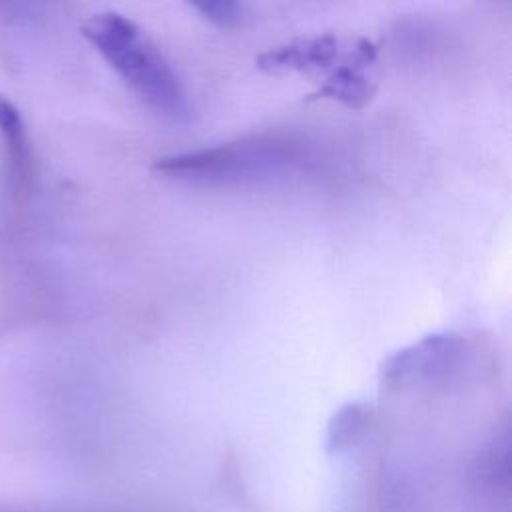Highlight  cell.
Returning <instances> with one entry per match:
<instances>
[{
	"mask_svg": "<svg viewBox=\"0 0 512 512\" xmlns=\"http://www.w3.org/2000/svg\"><path fill=\"white\" fill-rule=\"evenodd\" d=\"M376 60V46L368 38H360L340 62L334 64L324 84L310 94L308 100L328 98L352 110H362L376 94V80L370 74Z\"/></svg>",
	"mask_w": 512,
	"mask_h": 512,
	"instance_id": "277c9868",
	"label": "cell"
},
{
	"mask_svg": "<svg viewBox=\"0 0 512 512\" xmlns=\"http://www.w3.org/2000/svg\"><path fill=\"white\" fill-rule=\"evenodd\" d=\"M192 10H196L204 20H208L214 26L220 28H230L236 26L242 20L244 6L238 2H228V0H216V2H194L190 4Z\"/></svg>",
	"mask_w": 512,
	"mask_h": 512,
	"instance_id": "ba28073f",
	"label": "cell"
},
{
	"mask_svg": "<svg viewBox=\"0 0 512 512\" xmlns=\"http://www.w3.org/2000/svg\"><path fill=\"white\" fill-rule=\"evenodd\" d=\"M82 36L146 106L174 122L190 118L192 108L180 76L134 20L118 12H98L82 24Z\"/></svg>",
	"mask_w": 512,
	"mask_h": 512,
	"instance_id": "6da1fadb",
	"label": "cell"
},
{
	"mask_svg": "<svg viewBox=\"0 0 512 512\" xmlns=\"http://www.w3.org/2000/svg\"><path fill=\"white\" fill-rule=\"evenodd\" d=\"M300 158L298 146L278 134H256L218 146L166 154L152 172L196 186H250L288 174Z\"/></svg>",
	"mask_w": 512,
	"mask_h": 512,
	"instance_id": "7a4b0ae2",
	"label": "cell"
},
{
	"mask_svg": "<svg viewBox=\"0 0 512 512\" xmlns=\"http://www.w3.org/2000/svg\"><path fill=\"white\" fill-rule=\"evenodd\" d=\"M0 512H20V510H0Z\"/></svg>",
	"mask_w": 512,
	"mask_h": 512,
	"instance_id": "9c48e42d",
	"label": "cell"
},
{
	"mask_svg": "<svg viewBox=\"0 0 512 512\" xmlns=\"http://www.w3.org/2000/svg\"><path fill=\"white\" fill-rule=\"evenodd\" d=\"M470 360L462 334L434 332L390 354L380 366V382L388 390L438 388L464 376Z\"/></svg>",
	"mask_w": 512,
	"mask_h": 512,
	"instance_id": "3957f363",
	"label": "cell"
},
{
	"mask_svg": "<svg viewBox=\"0 0 512 512\" xmlns=\"http://www.w3.org/2000/svg\"><path fill=\"white\" fill-rule=\"evenodd\" d=\"M340 40L334 34L296 38L256 56V66L268 74L324 72L340 60Z\"/></svg>",
	"mask_w": 512,
	"mask_h": 512,
	"instance_id": "5b68a950",
	"label": "cell"
},
{
	"mask_svg": "<svg viewBox=\"0 0 512 512\" xmlns=\"http://www.w3.org/2000/svg\"><path fill=\"white\" fill-rule=\"evenodd\" d=\"M372 422V406L366 402H348L338 408L326 430V450L330 454L356 446L368 432Z\"/></svg>",
	"mask_w": 512,
	"mask_h": 512,
	"instance_id": "8992f818",
	"label": "cell"
},
{
	"mask_svg": "<svg viewBox=\"0 0 512 512\" xmlns=\"http://www.w3.org/2000/svg\"><path fill=\"white\" fill-rule=\"evenodd\" d=\"M0 136L4 140L12 170H24L28 162V140L18 108L0 94Z\"/></svg>",
	"mask_w": 512,
	"mask_h": 512,
	"instance_id": "52a82bcc",
	"label": "cell"
}]
</instances>
